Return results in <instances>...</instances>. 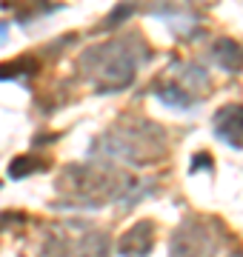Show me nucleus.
<instances>
[{"label":"nucleus","instance_id":"1","mask_svg":"<svg viewBox=\"0 0 243 257\" xmlns=\"http://www.w3.org/2000/svg\"><path fill=\"white\" fill-rule=\"evenodd\" d=\"M83 66L103 92L106 89L112 92V89H123V86L132 83L135 69H138V55L132 49V40L123 37V40H112L106 46H97L92 52H86Z\"/></svg>","mask_w":243,"mask_h":257},{"label":"nucleus","instance_id":"2","mask_svg":"<svg viewBox=\"0 0 243 257\" xmlns=\"http://www.w3.org/2000/svg\"><path fill=\"white\" fill-rule=\"evenodd\" d=\"M215 135L234 149H243V106L229 103L215 114Z\"/></svg>","mask_w":243,"mask_h":257},{"label":"nucleus","instance_id":"3","mask_svg":"<svg viewBox=\"0 0 243 257\" xmlns=\"http://www.w3.org/2000/svg\"><path fill=\"white\" fill-rule=\"evenodd\" d=\"M212 240L200 226L195 229H180L172 240V257H209Z\"/></svg>","mask_w":243,"mask_h":257},{"label":"nucleus","instance_id":"4","mask_svg":"<svg viewBox=\"0 0 243 257\" xmlns=\"http://www.w3.org/2000/svg\"><path fill=\"white\" fill-rule=\"evenodd\" d=\"M152 243H155L152 223L149 220H141V223H135V226H132V229L120 237L117 251H120L123 257H146L152 251Z\"/></svg>","mask_w":243,"mask_h":257},{"label":"nucleus","instance_id":"5","mask_svg":"<svg viewBox=\"0 0 243 257\" xmlns=\"http://www.w3.org/2000/svg\"><path fill=\"white\" fill-rule=\"evenodd\" d=\"M217 52V60H220V66L223 69H229V72H237L243 66V49L237 46V43H232V40H220L215 46Z\"/></svg>","mask_w":243,"mask_h":257},{"label":"nucleus","instance_id":"6","mask_svg":"<svg viewBox=\"0 0 243 257\" xmlns=\"http://www.w3.org/2000/svg\"><path fill=\"white\" fill-rule=\"evenodd\" d=\"M40 169H43V160H35V157H18V160L12 163L9 175L15 177V180H20V177L35 175V172H40Z\"/></svg>","mask_w":243,"mask_h":257},{"label":"nucleus","instance_id":"7","mask_svg":"<svg viewBox=\"0 0 243 257\" xmlns=\"http://www.w3.org/2000/svg\"><path fill=\"white\" fill-rule=\"evenodd\" d=\"M6 40H9V23L0 20V43H6Z\"/></svg>","mask_w":243,"mask_h":257},{"label":"nucleus","instance_id":"8","mask_svg":"<svg viewBox=\"0 0 243 257\" xmlns=\"http://www.w3.org/2000/svg\"><path fill=\"white\" fill-rule=\"evenodd\" d=\"M234 257H243V254H234Z\"/></svg>","mask_w":243,"mask_h":257}]
</instances>
